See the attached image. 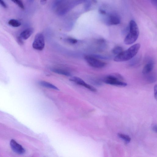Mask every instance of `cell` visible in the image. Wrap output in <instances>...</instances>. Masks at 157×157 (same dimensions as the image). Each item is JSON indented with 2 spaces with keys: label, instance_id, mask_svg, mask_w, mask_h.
I'll use <instances>...</instances> for the list:
<instances>
[{
  "label": "cell",
  "instance_id": "9c48e42d",
  "mask_svg": "<svg viewBox=\"0 0 157 157\" xmlns=\"http://www.w3.org/2000/svg\"><path fill=\"white\" fill-rule=\"evenodd\" d=\"M108 17L107 22L109 25H117L119 24L120 23V19L116 15H111Z\"/></svg>",
  "mask_w": 157,
  "mask_h": 157
},
{
  "label": "cell",
  "instance_id": "ba28073f",
  "mask_svg": "<svg viewBox=\"0 0 157 157\" xmlns=\"http://www.w3.org/2000/svg\"><path fill=\"white\" fill-rule=\"evenodd\" d=\"M154 67L153 61L150 60L145 65L142 70V73L143 74L146 75L151 73L153 71Z\"/></svg>",
  "mask_w": 157,
  "mask_h": 157
},
{
  "label": "cell",
  "instance_id": "3957f363",
  "mask_svg": "<svg viewBox=\"0 0 157 157\" xmlns=\"http://www.w3.org/2000/svg\"><path fill=\"white\" fill-rule=\"evenodd\" d=\"M104 83L119 87H125L127 85L123 77L120 74L113 73L108 75L102 80Z\"/></svg>",
  "mask_w": 157,
  "mask_h": 157
},
{
  "label": "cell",
  "instance_id": "2e32d148",
  "mask_svg": "<svg viewBox=\"0 0 157 157\" xmlns=\"http://www.w3.org/2000/svg\"><path fill=\"white\" fill-rule=\"evenodd\" d=\"M117 135L120 138L123 140L127 143H129L131 140V139L129 136L125 134L119 133L117 134Z\"/></svg>",
  "mask_w": 157,
  "mask_h": 157
},
{
  "label": "cell",
  "instance_id": "30bf717a",
  "mask_svg": "<svg viewBox=\"0 0 157 157\" xmlns=\"http://www.w3.org/2000/svg\"><path fill=\"white\" fill-rule=\"evenodd\" d=\"M34 32V30L31 28L26 29L20 34V37L22 39L27 40L31 35Z\"/></svg>",
  "mask_w": 157,
  "mask_h": 157
},
{
  "label": "cell",
  "instance_id": "cb8c5ba5",
  "mask_svg": "<svg viewBox=\"0 0 157 157\" xmlns=\"http://www.w3.org/2000/svg\"><path fill=\"white\" fill-rule=\"evenodd\" d=\"M47 0H40V2L42 5H45L46 3Z\"/></svg>",
  "mask_w": 157,
  "mask_h": 157
},
{
  "label": "cell",
  "instance_id": "ffe728a7",
  "mask_svg": "<svg viewBox=\"0 0 157 157\" xmlns=\"http://www.w3.org/2000/svg\"><path fill=\"white\" fill-rule=\"evenodd\" d=\"M0 5L4 8L7 7V5L4 0H0Z\"/></svg>",
  "mask_w": 157,
  "mask_h": 157
},
{
  "label": "cell",
  "instance_id": "52a82bcc",
  "mask_svg": "<svg viewBox=\"0 0 157 157\" xmlns=\"http://www.w3.org/2000/svg\"><path fill=\"white\" fill-rule=\"evenodd\" d=\"M10 145L12 150L18 154H23L25 152V149L22 147L13 139L11 140Z\"/></svg>",
  "mask_w": 157,
  "mask_h": 157
},
{
  "label": "cell",
  "instance_id": "8992f818",
  "mask_svg": "<svg viewBox=\"0 0 157 157\" xmlns=\"http://www.w3.org/2000/svg\"><path fill=\"white\" fill-rule=\"evenodd\" d=\"M70 81L74 82L76 84L84 86L93 92H96L97 89L92 86L86 83L80 78L77 77H73L70 79Z\"/></svg>",
  "mask_w": 157,
  "mask_h": 157
},
{
  "label": "cell",
  "instance_id": "7402d4cb",
  "mask_svg": "<svg viewBox=\"0 0 157 157\" xmlns=\"http://www.w3.org/2000/svg\"><path fill=\"white\" fill-rule=\"evenodd\" d=\"M152 129L153 131L156 133L157 132V127L156 125L154 124L152 126Z\"/></svg>",
  "mask_w": 157,
  "mask_h": 157
},
{
  "label": "cell",
  "instance_id": "7c38bea8",
  "mask_svg": "<svg viewBox=\"0 0 157 157\" xmlns=\"http://www.w3.org/2000/svg\"><path fill=\"white\" fill-rule=\"evenodd\" d=\"M39 85L42 87L52 89L56 90H59V89L56 86L49 83L44 81H40L39 82Z\"/></svg>",
  "mask_w": 157,
  "mask_h": 157
},
{
  "label": "cell",
  "instance_id": "5b68a950",
  "mask_svg": "<svg viewBox=\"0 0 157 157\" xmlns=\"http://www.w3.org/2000/svg\"><path fill=\"white\" fill-rule=\"evenodd\" d=\"M32 46L34 49L38 50H42L44 49L45 46V40L42 34L39 33L35 35Z\"/></svg>",
  "mask_w": 157,
  "mask_h": 157
},
{
  "label": "cell",
  "instance_id": "e0dca14e",
  "mask_svg": "<svg viewBox=\"0 0 157 157\" xmlns=\"http://www.w3.org/2000/svg\"><path fill=\"white\" fill-rule=\"evenodd\" d=\"M22 9H24V6L22 0H11Z\"/></svg>",
  "mask_w": 157,
  "mask_h": 157
},
{
  "label": "cell",
  "instance_id": "8fae6325",
  "mask_svg": "<svg viewBox=\"0 0 157 157\" xmlns=\"http://www.w3.org/2000/svg\"><path fill=\"white\" fill-rule=\"evenodd\" d=\"M52 72L60 74L65 76H71V74L69 72L61 69L58 68H52L51 69Z\"/></svg>",
  "mask_w": 157,
  "mask_h": 157
},
{
  "label": "cell",
  "instance_id": "7a4b0ae2",
  "mask_svg": "<svg viewBox=\"0 0 157 157\" xmlns=\"http://www.w3.org/2000/svg\"><path fill=\"white\" fill-rule=\"evenodd\" d=\"M129 32L124 39V43L126 45H130L135 43L139 37V31L136 22L131 21L129 24Z\"/></svg>",
  "mask_w": 157,
  "mask_h": 157
},
{
  "label": "cell",
  "instance_id": "44dd1931",
  "mask_svg": "<svg viewBox=\"0 0 157 157\" xmlns=\"http://www.w3.org/2000/svg\"><path fill=\"white\" fill-rule=\"evenodd\" d=\"M154 97L155 99H157V85H156L154 86Z\"/></svg>",
  "mask_w": 157,
  "mask_h": 157
},
{
  "label": "cell",
  "instance_id": "d6986e66",
  "mask_svg": "<svg viewBox=\"0 0 157 157\" xmlns=\"http://www.w3.org/2000/svg\"><path fill=\"white\" fill-rule=\"evenodd\" d=\"M133 60H132L131 62L130 65H132V66H133V65H135L137 64L139 60L138 58H136Z\"/></svg>",
  "mask_w": 157,
  "mask_h": 157
},
{
  "label": "cell",
  "instance_id": "d4e9b609",
  "mask_svg": "<svg viewBox=\"0 0 157 157\" xmlns=\"http://www.w3.org/2000/svg\"><path fill=\"white\" fill-rule=\"evenodd\" d=\"M29 1L31 3H32L34 1V0H29Z\"/></svg>",
  "mask_w": 157,
  "mask_h": 157
},
{
  "label": "cell",
  "instance_id": "9a60e30c",
  "mask_svg": "<svg viewBox=\"0 0 157 157\" xmlns=\"http://www.w3.org/2000/svg\"><path fill=\"white\" fill-rule=\"evenodd\" d=\"M147 80L149 83H153L156 81V77L155 75L151 73L146 75Z\"/></svg>",
  "mask_w": 157,
  "mask_h": 157
},
{
  "label": "cell",
  "instance_id": "4fadbf2b",
  "mask_svg": "<svg viewBox=\"0 0 157 157\" xmlns=\"http://www.w3.org/2000/svg\"><path fill=\"white\" fill-rule=\"evenodd\" d=\"M8 23L10 25L14 27H18L21 24L20 22L15 19H11L9 21Z\"/></svg>",
  "mask_w": 157,
  "mask_h": 157
},
{
  "label": "cell",
  "instance_id": "ac0fdd59",
  "mask_svg": "<svg viewBox=\"0 0 157 157\" xmlns=\"http://www.w3.org/2000/svg\"><path fill=\"white\" fill-rule=\"evenodd\" d=\"M65 41L69 43L73 44H76L78 42V40L76 39L71 37L65 39Z\"/></svg>",
  "mask_w": 157,
  "mask_h": 157
},
{
  "label": "cell",
  "instance_id": "6da1fadb",
  "mask_svg": "<svg viewBox=\"0 0 157 157\" xmlns=\"http://www.w3.org/2000/svg\"><path fill=\"white\" fill-rule=\"evenodd\" d=\"M140 47L141 45L139 43L135 44L117 55L114 60L116 62H121L131 60L138 54Z\"/></svg>",
  "mask_w": 157,
  "mask_h": 157
},
{
  "label": "cell",
  "instance_id": "5bb4252c",
  "mask_svg": "<svg viewBox=\"0 0 157 157\" xmlns=\"http://www.w3.org/2000/svg\"><path fill=\"white\" fill-rule=\"evenodd\" d=\"M123 51V49L121 46H116L111 51L112 53L114 55H118Z\"/></svg>",
  "mask_w": 157,
  "mask_h": 157
},
{
  "label": "cell",
  "instance_id": "603a6c76",
  "mask_svg": "<svg viewBox=\"0 0 157 157\" xmlns=\"http://www.w3.org/2000/svg\"><path fill=\"white\" fill-rule=\"evenodd\" d=\"M151 2L153 4L156 6H157V0H151Z\"/></svg>",
  "mask_w": 157,
  "mask_h": 157
},
{
  "label": "cell",
  "instance_id": "277c9868",
  "mask_svg": "<svg viewBox=\"0 0 157 157\" xmlns=\"http://www.w3.org/2000/svg\"><path fill=\"white\" fill-rule=\"evenodd\" d=\"M84 59L90 66L94 68H102L107 65L106 63L100 60L94 55L85 56Z\"/></svg>",
  "mask_w": 157,
  "mask_h": 157
}]
</instances>
